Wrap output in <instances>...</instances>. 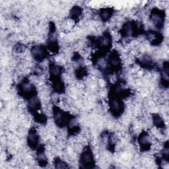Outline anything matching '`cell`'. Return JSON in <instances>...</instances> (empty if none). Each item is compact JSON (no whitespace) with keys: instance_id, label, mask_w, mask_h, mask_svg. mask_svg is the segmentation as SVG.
<instances>
[{"instance_id":"1","label":"cell","mask_w":169,"mask_h":169,"mask_svg":"<svg viewBox=\"0 0 169 169\" xmlns=\"http://www.w3.org/2000/svg\"><path fill=\"white\" fill-rule=\"evenodd\" d=\"M82 162L84 164H91L93 161V157L92 155V153L90 152L89 150H86L82 155Z\"/></svg>"},{"instance_id":"2","label":"cell","mask_w":169,"mask_h":169,"mask_svg":"<svg viewBox=\"0 0 169 169\" xmlns=\"http://www.w3.org/2000/svg\"><path fill=\"white\" fill-rule=\"evenodd\" d=\"M110 11V9H104L102 10L101 13H100V15H101L102 20H105L110 18V17L112 15Z\"/></svg>"}]
</instances>
